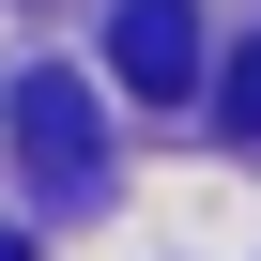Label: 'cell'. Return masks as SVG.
Returning <instances> with one entry per match:
<instances>
[{
	"label": "cell",
	"instance_id": "cell-3",
	"mask_svg": "<svg viewBox=\"0 0 261 261\" xmlns=\"http://www.w3.org/2000/svg\"><path fill=\"white\" fill-rule=\"evenodd\" d=\"M215 123H230V139H261V31L215 62Z\"/></svg>",
	"mask_w": 261,
	"mask_h": 261
},
{
	"label": "cell",
	"instance_id": "cell-1",
	"mask_svg": "<svg viewBox=\"0 0 261 261\" xmlns=\"http://www.w3.org/2000/svg\"><path fill=\"white\" fill-rule=\"evenodd\" d=\"M16 154H31V200H92V169H108V139H92V92L46 62V77H16Z\"/></svg>",
	"mask_w": 261,
	"mask_h": 261
},
{
	"label": "cell",
	"instance_id": "cell-4",
	"mask_svg": "<svg viewBox=\"0 0 261 261\" xmlns=\"http://www.w3.org/2000/svg\"><path fill=\"white\" fill-rule=\"evenodd\" d=\"M0 261H31V246H16V230H0Z\"/></svg>",
	"mask_w": 261,
	"mask_h": 261
},
{
	"label": "cell",
	"instance_id": "cell-2",
	"mask_svg": "<svg viewBox=\"0 0 261 261\" xmlns=\"http://www.w3.org/2000/svg\"><path fill=\"white\" fill-rule=\"evenodd\" d=\"M108 77L154 92V108H185L200 92V0H123L108 16Z\"/></svg>",
	"mask_w": 261,
	"mask_h": 261
}]
</instances>
